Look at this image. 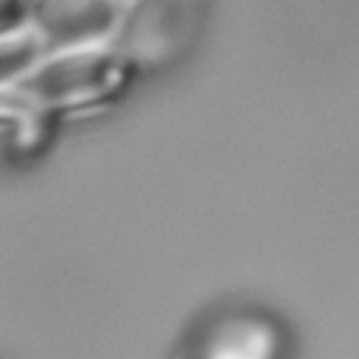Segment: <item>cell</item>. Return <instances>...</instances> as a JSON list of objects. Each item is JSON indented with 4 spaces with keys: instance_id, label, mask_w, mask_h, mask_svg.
<instances>
[{
    "instance_id": "cell-1",
    "label": "cell",
    "mask_w": 359,
    "mask_h": 359,
    "mask_svg": "<svg viewBox=\"0 0 359 359\" xmlns=\"http://www.w3.org/2000/svg\"><path fill=\"white\" fill-rule=\"evenodd\" d=\"M121 62L107 45L53 50L42 56L34 73L22 81L20 93L28 95L31 107H67L90 101L115 87Z\"/></svg>"
},
{
    "instance_id": "cell-2",
    "label": "cell",
    "mask_w": 359,
    "mask_h": 359,
    "mask_svg": "<svg viewBox=\"0 0 359 359\" xmlns=\"http://www.w3.org/2000/svg\"><path fill=\"white\" fill-rule=\"evenodd\" d=\"M115 0H25V25L42 39L48 53L107 45L118 28Z\"/></svg>"
},
{
    "instance_id": "cell-3",
    "label": "cell",
    "mask_w": 359,
    "mask_h": 359,
    "mask_svg": "<svg viewBox=\"0 0 359 359\" xmlns=\"http://www.w3.org/2000/svg\"><path fill=\"white\" fill-rule=\"evenodd\" d=\"M278 337L275 331L252 317L227 320L202 345V359H275Z\"/></svg>"
},
{
    "instance_id": "cell-4",
    "label": "cell",
    "mask_w": 359,
    "mask_h": 359,
    "mask_svg": "<svg viewBox=\"0 0 359 359\" xmlns=\"http://www.w3.org/2000/svg\"><path fill=\"white\" fill-rule=\"evenodd\" d=\"M115 3L123 8V6H135V3H140V0H115Z\"/></svg>"
}]
</instances>
